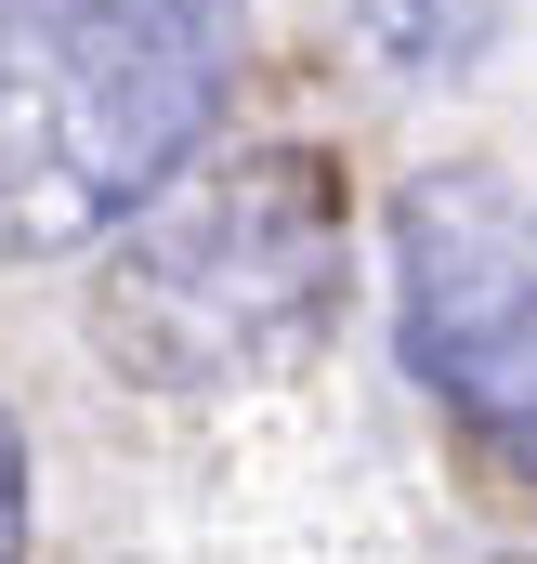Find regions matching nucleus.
Listing matches in <instances>:
<instances>
[{
    "label": "nucleus",
    "instance_id": "obj_1",
    "mask_svg": "<svg viewBox=\"0 0 537 564\" xmlns=\"http://www.w3.org/2000/svg\"><path fill=\"white\" fill-rule=\"evenodd\" d=\"M250 0H0V263L119 237L237 106Z\"/></svg>",
    "mask_w": 537,
    "mask_h": 564
},
{
    "label": "nucleus",
    "instance_id": "obj_2",
    "mask_svg": "<svg viewBox=\"0 0 537 564\" xmlns=\"http://www.w3.org/2000/svg\"><path fill=\"white\" fill-rule=\"evenodd\" d=\"M341 276H354V224L328 158L263 144L197 184H157L119 224L92 328L144 394H263L328 341Z\"/></svg>",
    "mask_w": 537,
    "mask_h": 564
},
{
    "label": "nucleus",
    "instance_id": "obj_3",
    "mask_svg": "<svg viewBox=\"0 0 537 564\" xmlns=\"http://www.w3.org/2000/svg\"><path fill=\"white\" fill-rule=\"evenodd\" d=\"M394 341L485 433H525L537 381V263L512 171H419L394 197Z\"/></svg>",
    "mask_w": 537,
    "mask_h": 564
},
{
    "label": "nucleus",
    "instance_id": "obj_4",
    "mask_svg": "<svg viewBox=\"0 0 537 564\" xmlns=\"http://www.w3.org/2000/svg\"><path fill=\"white\" fill-rule=\"evenodd\" d=\"M341 26L394 66V79H459L498 26V0H341Z\"/></svg>",
    "mask_w": 537,
    "mask_h": 564
},
{
    "label": "nucleus",
    "instance_id": "obj_5",
    "mask_svg": "<svg viewBox=\"0 0 537 564\" xmlns=\"http://www.w3.org/2000/svg\"><path fill=\"white\" fill-rule=\"evenodd\" d=\"M0 564H26V446L0 421Z\"/></svg>",
    "mask_w": 537,
    "mask_h": 564
}]
</instances>
